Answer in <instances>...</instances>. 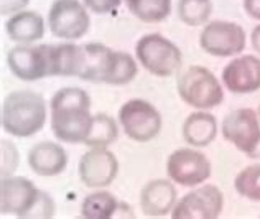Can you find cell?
Instances as JSON below:
<instances>
[{
  "mask_svg": "<svg viewBox=\"0 0 260 219\" xmlns=\"http://www.w3.org/2000/svg\"><path fill=\"white\" fill-rule=\"evenodd\" d=\"M51 131L59 142L84 143L92 126L91 98L81 87H63L50 101Z\"/></svg>",
  "mask_w": 260,
  "mask_h": 219,
  "instance_id": "cell-1",
  "label": "cell"
},
{
  "mask_svg": "<svg viewBox=\"0 0 260 219\" xmlns=\"http://www.w3.org/2000/svg\"><path fill=\"white\" fill-rule=\"evenodd\" d=\"M46 117V101L35 91H13L2 102V129L18 139L38 134L45 127Z\"/></svg>",
  "mask_w": 260,
  "mask_h": 219,
  "instance_id": "cell-2",
  "label": "cell"
},
{
  "mask_svg": "<svg viewBox=\"0 0 260 219\" xmlns=\"http://www.w3.org/2000/svg\"><path fill=\"white\" fill-rule=\"evenodd\" d=\"M176 91L184 104L198 111H209L221 106L224 101L222 84L219 83L214 73L200 65L186 68L178 76Z\"/></svg>",
  "mask_w": 260,
  "mask_h": 219,
  "instance_id": "cell-3",
  "label": "cell"
},
{
  "mask_svg": "<svg viewBox=\"0 0 260 219\" xmlns=\"http://www.w3.org/2000/svg\"><path fill=\"white\" fill-rule=\"evenodd\" d=\"M135 58L142 68L158 78L173 76L181 70L183 54L172 40L160 33H148L135 45Z\"/></svg>",
  "mask_w": 260,
  "mask_h": 219,
  "instance_id": "cell-4",
  "label": "cell"
},
{
  "mask_svg": "<svg viewBox=\"0 0 260 219\" xmlns=\"http://www.w3.org/2000/svg\"><path fill=\"white\" fill-rule=\"evenodd\" d=\"M119 124L128 139L143 143L160 134L161 115L148 101L130 99L119 109Z\"/></svg>",
  "mask_w": 260,
  "mask_h": 219,
  "instance_id": "cell-5",
  "label": "cell"
},
{
  "mask_svg": "<svg viewBox=\"0 0 260 219\" xmlns=\"http://www.w3.org/2000/svg\"><path fill=\"white\" fill-rule=\"evenodd\" d=\"M247 35L239 23L228 20L208 22L200 33V46L211 56L231 58L239 56L245 50Z\"/></svg>",
  "mask_w": 260,
  "mask_h": 219,
  "instance_id": "cell-6",
  "label": "cell"
},
{
  "mask_svg": "<svg viewBox=\"0 0 260 219\" xmlns=\"http://www.w3.org/2000/svg\"><path fill=\"white\" fill-rule=\"evenodd\" d=\"M91 26L87 9L79 0H54L48 12V28L59 40L83 38Z\"/></svg>",
  "mask_w": 260,
  "mask_h": 219,
  "instance_id": "cell-7",
  "label": "cell"
},
{
  "mask_svg": "<svg viewBox=\"0 0 260 219\" xmlns=\"http://www.w3.org/2000/svg\"><path fill=\"white\" fill-rule=\"evenodd\" d=\"M213 167L206 155L194 147L176 148L167 160V175L184 188H194L206 183Z\"/></svg>",
  "mask_w": 260,
  "mask_h": 219,
  "instance_id": "cell-8",
  "label": "cell"
},
{
  "mask_svg": "<svg viewBox=\"0 0 260 219\" xmlns=\"http://www.w3.org/2000/svg\"><path fill=\"white\" fill-rule=\"evenodd\" d=\"M224 208V195L216 184L194 186L176 201L172 211L173 219H216Z\"/></svg>",
  "mask_w": 260,
  "mask_h": 219,
  "instance_id": "cell-9",
  "label": "cell"
},
{
  "mask_svg": "<svg viewBox=\"0 0 260 219\" xmlns=\"http://www.w3.org/2000/svg\"><path fill=\"white\" fill-rule=\"evenodd\" d=\"M7 65L20 81H40L50 76V45H17L7 53Z\"/></svg>",
  "mask_w": 260,
  "mask_h": 219,
  "instance_id": "cell-10",
  "label": "cell"
},
{
  "mask_svg": "<svg viewBox=\"0 0 260 219\" xmlns=\"http://www.w3.org/2000/svg\"><path fill=\"white\" fill-rule=\"evenodd\" d=\"M221 134L239 152L250 157L260 142L258 114L249 107L236 109L222 119Z\"/></svg>",
  "mask_w": 260,
  "mask_h": 219,
  "instance_id": "cell-11",
  "label": "cell"
},
{
  "mask_svg": "<svg viewBox=\"0 0 260 219\" xmlns=\"http://www.w3.org/2000/svg\"><path fill=\"white\" fill-rule=\"evenodd\" d=\"M78 173L87 188H106L119 175V160L109 148L92 147L81 157Z\"/></svg>",
  "mask_w": 260,
  "mask_h": 219,
  "instance_id": "cell-12",
  "label": "cell"
},
{
  "mask_svg": "<svg viewBox=\"0 0 260 219\" xmlns=\"http://www.w3.org/2000/svg\"><path fill=\"white\" fill-rule=\"evenodd\" d=\"M222 84L232 94H252L260 89V58L255 54H239L224 66Z\"/></svg>",
  "mask_w": 260,
  "mask_h": 219,
  "instance_id": "cell-13",
  "label": "cell"
},
{
  "mask_svg": "<svg viewBox=\"0 0 260 219\" xmlns=\"http://www.w3.org/2000/svg\"><path fill=\"white\" fill-rule=\"evenodd\" d=\"M40 190L25 176H7L0 181V211L2 214L25 217L33 203L37 201Z\"/></svg>",
  "mask_w": 260,
  "mask_h": 219,
  "instance_id": "cell-14",
  "label": "cell"
},
{
  "mask_svg": "<svg viewBox=\"0 0 260 219\" xmlns=\"http://www.w3.org/2000/svg\"><path fill=\"white\" fill-rule=\"evenodd\" d=\"M178 201L175 181L156 178L143 184L140 191V209L148 217H161L172 214Z\"/></svg>",
  "mask_w": 260,
  "mask_h": 219,
  "instance_id": "cell-15",
  "label": "cell"
},
{
  "mask_svg": "<svg viewBox=\"0 0 260 219\" xmlns=\"http://www.w3.org/2000/svg\"><path fill=\"white\" fill-rule=\"evenodd\" d=\"M81 46H83V63H81L78 78L87 83L107 84L115 59V51L102 43H86Z\"/></svg>",
  "mask_w": 260,
  "mask_h": 219,
  "instance_id": "cell-16",
  "label": "cell"
},
{
  "mask_svg": "<svg viewBox=\"0 0 260 219\" xmlns=\"http://www.w3.org/2000/svg\"><path fill=\"white\" fill-rule=\"evenodd\" d=\"M28 165L38 176H56L68 165L66 150L56 142H40L28 152Z\"/></svg>",
  "mask_w": 260,
  "mask_h": 219,
  "instance_id": "cell-17",
  "label": "cell"
},
{
  "mask_svg": "<svg viewBox=\"0 0 260 219\" xmlns=\"http://www.w3.org/2000/svg\"><path fill=\"white\" fill-rule=\"evenodd\" d=\"M5 32L12 42L31 45L45 35V18L38 12L23 10L12 15L5 23Z\"/></svg>",
  "mask_w": 260,
  "mask_h": 219,
  "instance_id": "cell-18",
  "label": "cell"
},
{
  "mask_svg": "<svg viewBox=\"0 0 260 219\" xmlns=\"http://www.w3.org/2000/svg\"><path fill=\"white\" fill-rule=\"evenodd\" d=\"M217 119L208 111H196L183 122L181 134L188 145L194 148L209 147L217 137Z\"/></svg>",
  "mask_w": 260,
  "mask_h": 219,
  "instance_id": "cell-19",
  "label": "cell"
},
{
  "mask_svg": "<svg viewBox=\"0 0 260 219\" xmlns=\"http://www.w3.org/2000/svg\"><path fill=\"white\" fill-rule=\"evenodd\" d=\"M83 63V46L66 42L50 45V76H78Z\"/></svg>",
  "mask_w": 260,
  "mask_h": 219,
  "instance_id": "cell-20",
  "label": "cell"
},
{
  "mask_svg": "<svg viewBox=\"0 0 260 219\" xmlns=\"http://www.w3.org/2000/svg\"><path fill=\"white\" fill-rule=\"evenodd\" d=\"M119 201L112 193L101 190L87 195L81 204V216L86 219H111L115 217Z\"/></svg>",
  "mask_w": 260,
  "mask_h": 219,
  "instance_id": "cell-21",
  "label": "cell"
},
{
  "mask_svg": "<svg viewBox=\"0 0 260 219\" xmlns=\"http://www.w3.org/2000/svg\"><path fill=\"white\" fill-rule=\"evenodd\" d=\"M119 139V126L109 114L99 112L92 115V126L89 131L87 139L84 140V145L92 148V147H104L109 145Z\"/></svg>",
  "mask_w": 260,
  "mask_h": 219,
  "instance_id": "cell-22",
  "label": "cell"
},
{
  "mask_svg": "<svg viewBox=\"0 0 260 219\" xmlns=\"http://www.w3.org/2000/svg\"><path fill=\"white\" fill-rule=\"evenodd\" d=\"M125 4L130 13L145 23L163 22L172 12V0H125Z\"/></svg>",
  "mask_w": 260,
  "mask_h": 219,
  "instance_id": "cell-23",
  "label": "cell"
},
{
  "mask_svg": "<svg viewBox=\"0 0 260 219\" xmlns=\"http://www.w3.org/2000/svg\"><path fill=\"white\" fill-rule=\"evenodd\" d=\"M213 13L211 0H178V18L188 26L206 25Z\"/></svg>",
  "mask_w": 260,
  "mask_h": 219,
  "instance_id": "cell-24",
  "label": "cell"
},
{
  "mask_svg": "<svg viewBox=\"0 0 260 219\" xmlns=\"http://www.w3.org/2000/svg\"><path fill=\"white\" fill-rule=\"evenodd\" d=\"M139 73V65L132 54L125 51H115V59L109 74L107 84L111 86H124L132 83Z\"/></svg>",
  "mask_w": 260,
  "mask_h": 219,
  "instance_id": "cell-25",
  "label": "cell"
},
{
  "mask_svg": "<svg viewBox=\"0 0 260 219\" xmlns=\"http://www.w3.org/2000/svg\"><path fill=\"white\" fill-rule=\"evenodd\" d=\"M234 188L245 200L260 203V163L241 170L234 180Z\"/></svg>",
  "mask_w": 260,
  "mask_h": 219,
  "instance_id": "cell-26",
  "label": "cell"
},
{
  "mask_svg": "<svg viewBox=\"0 0 260 219\" xmlns=\"http://www.w3.org/2000/svg\"><path fill=\"white\" fill-rule=\"evenodd\" d=\"M0 143H2V147H0V170H2V178H7L17 172L20 163V153L13 142L2 139Z\"/></svg>",
  "mask_w": 260,
  "mask_h": 219,
  "instance_id": "cell-27",
  "label": "cell"
},
{
  "mask_svg": "<svg viewBox=\"0 0 260 219\" xmlns=\"http://www.w3.org/2000/svg\"><path fill=\"white\" fill-rule=\"evenodd\" d=\"M56 214V204L54 200L46 193V191L40 190L37 201L33 203L28 213L25 214V219H50Z\"/></svg>",
  "mask_w": 260,
  "mask_h": 219,
  "instance_id": "cell-28",
  "label": "cell"
},
{
  "mask_svg": "<svg viewBox=\"0 0 260 219\" xmlns=\"http://www.w3.org/2000/svg\"><path fill=\"white\" fill-rule=\"evenodd\" d=\"M86 9L98 15H106V13L115 10L122 4V0H83Z\"/></svg>",
  "mask_w": 260,
  "mask_h": 219,
  "instance_id": "cell-29",
  "label": "cell"
},
{
  "mask_svg": "<svg viewBox=\"0 0 260 219\" xmlns=\"http://www.w3.org/2000/svg\"><path fill=\"white\" fill-rule=\"evenodd\" d=\"M30 0H0V13L4 17H12L18 12H23Z\"/></svg>",
  "mask_w": 260,
  "mask_h": 219,
  "instance_id": "cell-30",
  "label": "cell"
},
{
  "mask_svg": "<svg viewBox=\"0 0 260 219\" xmlns=\"http://www.w3.org/2000/svg\"><path fill=\"white\" fill-rule=\"evenodd\" d=\"M242 7L250 18L260 20V0H242Z\"/></svg>",
  "mask_w": 260,
  "mask_h": 219,
  "instance_id": "cell-31",
  "label": "cell"
},
{
  "mask_svg": "<svg viewBox=\"0 0 260 219\" xmlns=\"http://www.w3.org/2000/svg\"><path fill=\"white\" fill-rule=\"evenodd\" d=\"M250 43H252V48L255 50V53L260 54V25L254 26V30L250 33Z\"/></svg>",
  "mask_w": 260,
  "mask_h": 219,
  "instance_id": "cell-32",
  "label": "cell"
},
{
  "mask_svg": "<svg viewBox=\"0 0 260 219\" xmlns=\"http://www.w3.org/2000/svg\"><path fill=\"white\" fill-rule=\"evenodd\" d=\"M250 159H260V142L257 143V147H255L254 152L250 153Z\"/></svg>",
  "mask_w": 260,
  "mask_h": 219,
  "instance_id": "cell-33",
  "label": "cell"
},
{
  "mask_svg": "<svg viewBox=\"0 0 260 219\" xmlns=\"http://www.w3.org/2000/svg\"><path fill=\"white\" fill-rule=\"evenodd\" d=\"M257 114H258V120H260V106H258V111H257Z\"/></svg>",
  "mask_w": 260,
  "mask_h": 219,
  "instance_id": "cell-34",
  "label": "cell"
}]
</instances>
